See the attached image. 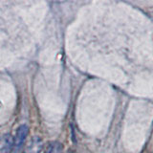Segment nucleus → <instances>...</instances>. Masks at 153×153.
Returning <instances> with one entry per match:
<instances>
[{
  "label": "nucleus",
  "instance_id": "obj_1",
  "mask_svg": "<svg viewBox=\"0 0 153 153\" xmlns=\"http://www.w3.org/2000/svg\"><path fill=\"white\" fill-rule=\"evenodd\" d=\"M28 133H29V128L26 124H22V126H20L17 128L16 138H14V146L17 149L23 146L24 141H25L26 137L28 136Z\"/></svg>",
  "mask_w": 153,
  "mask_h": 153
},
{
  "label": "nucleus",
  "instance_id": "obj_2",
  "mask_svg": "<svg viewBox=\"0 0 153 153\" xmlns=\"http://www.w3.org/2000/svg\"><path fill=\"white\" fill-rule=\"evenodd\" d=\"M14 146V140L12 135L5 134L0 139V153H10Z\"/></svg>",
  "mask_w": 153,
  "mask_h": 153
},
{
  "label": "nucleus",
  "instance_id": "obj_3",
  "mask_svg": "<svg viewBox=\"0 0 153 153\" xmlns=\"http://www.w3.org/2000/svg\"><path fill=\"white\" fill-rule=\"evenodd\" d=\"M63 152V146L60 143H52L48 146L47 149L45 151V153H62Z\"/></svg>",
  "mask_w": 153,
  "mask_h": 153
}]
</instances>
